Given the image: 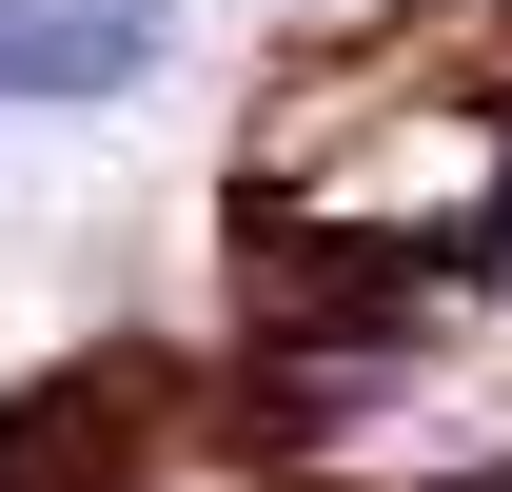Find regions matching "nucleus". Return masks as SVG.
Here are the masks:
<instances>
[{"label":"nucleus","mask_w":512,"mask_h":492,"mask_svg":"<svg viewBox=\"0 0 512 492\" xmlns=\"http://www.w3.org/2000/svg\"><path fill=\"white\" fill-rule=\"evenodd\" d=\"M178 40V0H0V99H119Z\"/></svg>","instance_id":"1"},{"label":"nucleus","mask_w":512,"mask_h":492,"mask_svg":"<svg viewBox=\"0 0 512 492\" xmlns=\"http://www.w3.org/2000/svg\"><path fill=\"white\" fill-rule=\"evenodd\" d=\"M453 492H512V473H453Z\"/></svg>","instance_id":"2"}]
</instances>
